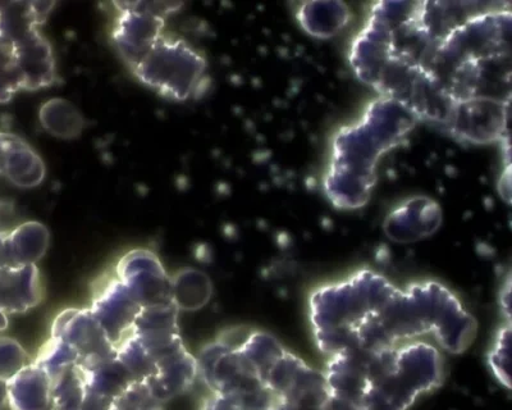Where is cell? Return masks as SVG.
I'll return each instance as SVG.
<instances>
[{"mask_svg": "<svg viewBox=\"0 0 512 410\" xmlns=\"http://www.w3.org/2000/svg\"><path fill=\"white\" fill-rule=\"evenodd\" d=\"M20 91H24V84L18 71L15 48L0 40V103L11 102Z\"/></svg>", "mask_w": 512, "mask_h": 410, "instance_id": "obj_25", "label": "cell"}, {"mask_svg": "<svg viewBox=\"0 0 512 410\" xmlns=\"http://www.w3.org/2000/svg\"><path fill=\"white\" fill-rule=\"evenodd\" d=\"M112 410H164L145 382L135 381L113 402Z\"/></svg>", "mask_w": 512, "mask_h": 410, "instance_id": "obj_27", "label": "cell"}, {"mask_svg": "<svg viewBox=\"0 0 512 410\" xmlns=\"http://www.w3.org/2000/svg\"><path fill=\"white\" fill-rule=\"evenodd\" d=\"M172 303L180 312L203 309L213 296V282L196 268H182L171 277Z\"/></svg>", "mask_w": 512, "mask_h": 410, "instance_id": "obj_19", "label": "cell"}, {"mask_svg": "<svg viewBox=\"0 0 512 410\" xmlns=\"http://www.w3.org/2000/svg\"><path fill=\"white\" fill-rule=\"evenodd\" d=\"M199 378L198 362L189 350L178 352L160 359L152 377L145 382L155 398L164 404L187 393Z\"/></svg>", "mask_w": 512, "mask_h": 410, "instance_id": "obj_14", "label": "cell"}, {"mask_svg": "<svg viewBox=\"0 0 512 410\" xmlns=\"http://www.w3.org/2000/svg\"><path fill=\"white\" fill-rule=\"evenodd\" d=\"M511 322H505L489 346L487 363L492 375L506 389H511Z\"/></svg>", "mask_w": 512, "mask_h": 410, "instance_id": "obj_23", "label": "cell"}, {"mask_svg": "<svg viewBox=\"0 0 512 410\" xmlns=\"http://www.w3.org/2000/svg\"><path fill=\"white\" fill-rule=\"evenodd\" d=\"M117 357L130 371L135 381L146 382L152 377L157 362L141 341L130 334L117 345Z\"/></svg>", "mask_w": 512, "mask_h": 410, "instance_id": "obj_22", "label": "cell"}, {"mask_svg": "<svg viewBox=\"0 0 512 410\" xmlns=\"http://www.w3.org/2000/svg\"><path fill=\"white\" fill-rule=\"evenodd\" d=\"M50 337L75 349L81 366L117 355L116 346L108 339L90 308L64 309L54 318Z\"/></svg>", "mask_w": 512, "mask_h": 410, "instance_id": "obj_8", "label": "cell"}, {"mask_svg": "<svg viewBox=\"0 0 512 410\" xmlns=\"http://www.w3.org/2000/svg\"><path fill=\"white\" fill-rule=\"evenodd\" d=\"M56 3L0 2V40L13 48L40 30Z\"/></svg>", "mask_w": 512, "mask_h": 410, "instance_id": "obj_15", "label": "cell"}, {"mask_svg": "<svg viewBox=\"0 0 512 410\" xmlns=\"http://www.w3.org/2000/svg\"><path fill=\"white\" fill-rule=\"evenodd\" d=\"M328 398L359 410H409L445 381L441 350L429 341L336 355L322 369Z\"/></svg>", "mask_w": 512, "mask_h": 410, "instance_id": "obj_3", "label": "cell"}, {"mask_svg": "<svg viewBox=\"0 0 512 410\" xmlns=\"http://www.w3.org/2000/svg\"><path fill=\"white\" fill-rule=\"evenodd\" d=\"M79 366L84 372L89 393L103 396V398L116 400L128 386L135 382V378L123 366L117 355L82 364V366L79 364Z\"/></svg>", "mask_w": 512, "mask_h": 410, "instance_id": "obj_18", "label": "cell"}, {"mask_svg": "<svg viewBox=\"0 0 512 410\" xmlns=\"http://www.w3.org/2000/svg\"><path fill=\"white\" fill-rule=\"evenodd\" d=\"M8 316L3 311H0V331L7 330L8 327Z\"/></svg>", "mask_w": 512, "mask_h": 410, "instance_id": "obj_31", "label": "cell"}, {"mask_svg": "<svg viewBox=\"0 0 512 410\" xmlns=\"http://www.w3.org/2000/svg\"><path fill=\"white\" fill-rule=\"evenodd\" d=\"M132 74L160 97L186 102L207 89L208 62L189 41L164 34Z\"/></svg>", "mask_w": 512, "mask_h": 410, "instance_id": "obj_5", "label": "cell"}, {"mask_svg": "<svg viewBox=\"0 0 512 410\" xmlns=\"http://www.w3.org/2000/svg\"><path fill=\"white\" fill-rule=\"evenodd\" d=\"M86 394L84 372L75 364L52 381L53 410H81Z\"/></svg>", "mask_w": 512, "mask_h": 410, "instance_id": "obj_21", "label": "cell"}, {"mask_svg": "<svg viewBox=\"0 0 512 410\" xmlns=\"http://www.w3.org/2000/svg\"><path fill=\"white\" fill-rule=\"evenodd\" d=\"M112 44L130 70L139 65L166 34L167 18L180 11L181 3L117 2Z\"/></svg>", "mask_w": 512, "mask_h": 410, "instance_id": "obj_6", "label": "cell"}, {"mask_svg": "<svg viewBox=\"0 0 512 410\" xmlns=\"http://www.w3.org/2000/svg\"><path fill=\"white\" fill-rule=\"evenodd\" d=\"M308 321L324 361L422 340L459 355L478 334L473 314L445 285L427 280L399 286L368 268L315 287Z\"/></svg>", "mask_w": 512, "mask_h": 410, "instance_id": "obj_2", "label": "cell"}, {"mask_svg": "<svg viewBox=\"0 0 512 410\" xmlns=\"http://www.w3.org/2000/svg\"><path fill=\"white\" fill-rule=\"evenodd\" d=\"M509 4L381 3L352 49L361 80L416 120L475 144L504 140Z\"/></svg>", "mask_w": 512, "mask_h": 410, "instance_id": "obj_1", "label": "cell"}, {"mask_svg": "<svg viewBox=\"0 0 512 410\" xmlns=\"http://www.w3.org/2000/svg\"><path fill=\"white\" fill-rule=\"evenodd\" d=\"M200 410H242V408L231 396L209 393L203 400Z\"/></svg>", "mask_w": 512, "mask_h": 410, "instance_id": "obj_28", "label": "cell"}, {"mask_svg": "<svg viewBox=\"0 0 512 410\" xmlns=\"http://www.w3.org/2000/svg\"><path fill=\"white\" fill-rule=\"evenodd\" d=\"M8 405L11 410H53L52 378L32 362L8 381Z\"/></svg>", "mask_w": 512, "mask_h": 410, "instance_id": "obj_16", "label": "cell"}, {"mask_svg": "<svg viewBox=\"0 0 512 410\" xmlns=\"http://www.w3.org/2000/svg\"><path fill=\"white\" fill-rule=\"evenodd\" d=\"M15 59L24 90L36 91L56 84L58 76L52 45L40 30L16 45Z\"/></svg>", "mask_w": 512, "mask_h": 410, "instance_id": "obj_12", "label": "cell"}, {"mask_svg": "<svg viewBox=\"0 0 512 410\" xmlns=\"http://www.w3.org/2000/svg\"><path fill=\"white\" fill-rule=\"evenodd\" d=\"M390 106L391 100L382 98L381 109V99H377L368 107L360 122L347 127L344 132L337 135L332 158L352 157L355 154H358L359 158L338 175L324 179V191L336 208L355 211L369 202L376 186L378 158L396 147L413 129L416 118L408 109H404L378 134L377 131ZM402 108L404 107L397 113Z\"/></svg>", "mask_w": 512, "mask_h": 410, "instance_id": "obj_4", "label": "cell"}, {"mask_svg": "<svg viewBox=\"0 0 512 410\" xmlns=\"http://www.w3.org/2000/svg\"><path fill=\"white\" fill-rule=\"evenodd\" d=\"M178 314L180 311L176 305L167 303L141 308L137 316L131 334L141 341L155 362L185 348L178 327Z\"/></svg>", "mask_w": 512, "mask_h": 410, "instance_id": "obj_10", "label": "cell"}, {"mask_svg": "<svg viewBox=\"0 0 512 410\" xmlns=\"http://www.w3.org/2000/svg\"><path fill=\"white\" fill-rule=\"evenodd\" d=\"M39 121L45 132L62 140L79 138L86 127L79 108L63 98L47 100L40 108Z\"/></svg>", "mask_w": 512, "mask_h": 410, "instance_id": "obj_20", "label": "cell"}, {"mask_svg": "<svg viewBox=\"0 0 512 410\" xmlns=\"http://www.w3.org/2000/svg\"><path fill=\"white\" fill-rule=\"evenodd\" d=\"M34 362L43 368L53 381L67 368L79 364L80 357L70 345L62 340L50 337L47 343L41 346L38 357L34 359Z\"/></svg>", "mask_w": 512, "mask_h": 410, "instance_id": "obj_24", "label": "cell"}, {"mask_svg": "<svg viewBox=\"0 0 512 410\" xmlns=\"http://www.w3.org/2000/svg\"><path fill=\"white\" fill-rule=\"evenodd\" d=\"M44 285L38 266L0 267V311L22 314L38 307Z\"/></svg>", "mask_w": 512, "mask_h": 410, "instance_id": "obj_13", "label": "cell"}, {"mask_svg": "<svg viewBox=\"0 0 512 410\" xmlns=\"http://www.w3.org/2000/svg\"><path fill=\"white\" fill-rule=\"evenodd\" d=\"M50 244L48 227L38 221L21 223L8 232L6 267L36 266L47 254Z\"/></svg>", "mask_w": 512, "mask_h": 410, "instance_id": "obj_17", "label": "cell"}, {"mask_svg": "<svg viewBox=\"0 0 512 410\" xmlns=\"http://www.w3.org/2000/svg\"><path fill=\"white\" fill-rule=\"evenodd\" d=\"M0 176L17 188L32 189L44 181L47 167L24 139L0 131Z\"/></svg>", "mask_w": 512, "mask_h": 410, "instance_id": "obj_11", "label": "cell"}, {"mask_svg": "<svg viewBox=\"0 0 512 410\" xmlns=\"http://www.w3.org/2000/svg\"><path fill=\"white\" fill-rule=\"evenodd\" d=\"M8 232L0 227V267H6V245Z\"/></svg>", "mask_w": 512, "mask_h": 410, "instance_id": "obj_29", "label": "cell"}, {"mask_svg": "<svg viewBox=\"0 0 512 410\" xmlns=\"http://www.w3.org/2000/svg\"><path fill=\"white\" fill-rule=\"evenodd\" d=\"M89 308L116 348L131 334L141 312V305L114 275L99 282Z\"/></svg>", "mask_w": 512, "mask_h": 410, "instance_id": "obj_9", "label": "cell"}, {"mask_svg": "<svg viewBox=\"0 0 512 410\" xmlns=\"http://www.w3.org/2000/svg\"><path fill=\"white\" fill-rule=\"evenodd\" d=\"M8 405V381L0 378V410Z\"/></svg>", "mask_w": 512, "mask_h": 410, "instance_id": "obj_30", "label": "cell"}, {"mask_svg": "<svg viewBox=\"0 0 512 410\" xmlns=\"http://www.w3.org/2000/svg\"><path fill=\"white\" fill-rule=\"evenodd\" d=\"M32 362L34 359L17 340L0 336V378L12 380Z\"/></svg>", "mask_w": 512, "mask_h": 410, "instance_id": "obj_26", "label": "cell"}, {"mask_svg": "<svg viewBox=\"0 0 512 410\" xmlns=\"http://www.w3.org/2000/svg\"><path fill=\"white\" fill-rule=\"evenodd\" d=\"M114 276L126 286L141 308L172 303L171 276L152 250L127 252L118 261Z\"/></svg>", "mask_w": 512, "mask_h": 410, "instance_id": "obj_7", "label": "cell"}]
</instances>
